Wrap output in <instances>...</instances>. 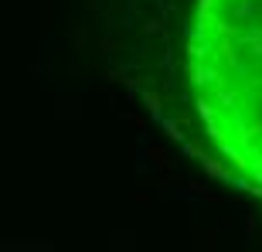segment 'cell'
Masks as SVG:
<instances>
[{"instance_id": "6da1fadb", "label": "cell", "mask_w": 262, "mask_h": 252, "mask_svg": "<svg viewBox=\"0 0 262 252\" xmlns=\"http://www.w3.org/2000/svg\"><path fill=\"white\" fill-rule=\"evenodd\" d=\"M174 55L177 106L214 160L262 191V0H194Z\"/></svg>"}]
</instances>
